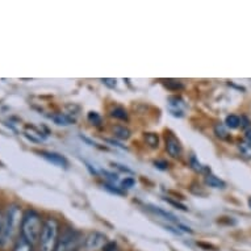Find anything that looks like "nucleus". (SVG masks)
Wrapping results in <instances>:
<instances>
[{
  "instance_id": "f257e3e1",
  "label": "nucleus",
  "mask_w": 251,
  "mask_h": 251,
  "mask_svg": "<svg viewBox=\"0 0 251 251\" xmlns=\"http://www.w3.org/2000/svg\"><path fill=\"white\" fill-rule=\"evenodd\" d=\"M23 216L19 205H8L3 212H0V249L4 247L9 241H12L16 234L17 227L21 226Z\"/></svg>"
},
{
  "instance_id": "f03ea898",
  "label": "nucleus",
  "mask_w": 251,
  "mask_h": 251,
  "mask_svg": "<svg viewBox=\"0 0 251 251\" xmlns=\"http://www.w3.org/2000/svg\"><path fill=\"white\" fill-rule=\"evenodd\" d=\"M42 225H44V223H42L41 216L37 212L26 210L23 216V221H21L20 235L34 246L36 243H38V239H40Z\"/></svg>"
},
{
  "instance_id": "7ed1b4c3",
  "label": "nucleus",
  "mask_w": 251,
  "mask_h": 251,
  "mask_svg": "<svg viewBox=\"0 0 251 251\" xmlns=\"http://www.w3.org/2000/svg\"><path fill=\"white\" fill-rule=\"evenodd\" d=\"M59 241V224L55 218H48L44 221L41 234L38 239V250L54 251Z\"/></svg>"
},
{
  "instance_id": "20e7f679",
  "label": "nucleus",
  "mask_w": 251,
  "mask_h": 251,
  "mask_svg": "<svg viewBox=\"0 0 251 251\" xmlns=\"http://www.w3.org/2000/svg\"><path fill=\"white\" fill-rule=\"evenodd\" d=\"M83 239L80 238L78 231L67 229L58 241V245L54 251H78L82 246Z\"/></svg>"
},
{
  "instance_id": "39448f33",
  "label": "nucleus",
  "mask_w": 251,
  "mask_h": 251,
  "mask_svg": "<svg viewBox=\"0 0 251 251\" xmlns=\"http://www.w3.org/2000/svg\"><path fill=\"white\" fill-rule=\"evenodd\" d=\"M107 237L103 234V233H99V231H92L90 234H87V237L83 239L82 247L87 251H95L100 250V249H104V247L108 245Z\"/></svg>"
},
{
  "instance_id": "423d86ee",
  "label": "nucleus",
  "mask_w": 251,
  "mask_h": 251,
  "mask_svg": "<svg viewBox=\"0 0 251 251\" xmlns=\"http://www.w3.org/2000/svg\"><path fill=\"white\" fill-rule=\"evenodd\" d=\"M166 150L169 152V155L173 158H180L181 152H183V146H181L180 141L177 140V137L173 133L166 134Z\"/></svg>"
},
{
  "instance_id": "0eeeda50",
  "label": "nucleus",
  "mask_w": 251,
  "mask_h": 251,
  "mask_svg": "<svg viewBox=\"0 0 251 251\" xmlns=\"http://www.w3.org/2000/svg\"><path fill=\"white\" fill-rule=\"evenodd\" d=\"M40 155L42 158H45L46 161L50 162V163H53L54 166H58V167H67V159L61 154H58V152H51V151H40Z\"/></svg>"
},
{
  "instance_id": "6e6552de",
  "label": "nucleus",
  "mask_w": 251,
  "mask_h": 251,
  "mask_svg": "<svg viewBox=\"0 0 251 251\" xmlns=\"http://www.w3.org/2000/svg\"><path fill=\"white\" fill-rule=\"evenodd\" d=\"M149 209L151 210L152 213L158 214V216H161V217H163V218H165V220L170 221V223L175 224V225H176L177 227H179L181 225V224L179 223V220H177V218L175 217V216H174L173 213H170V212H167V210L162 209V208H158V206H150Z\"/></svg>"
},
{
  "instance_id": "1a4fd4ad",
  "label": "nucleus",
  "mask_w": 251,
  "mask_h": 251,
  "mask_svg": "<svg viewBox=\"0 0 251 251\" xmlns=\"http://www.w3.org/2000/svg\"><path fill=\"white\" fill-rule=\"evenodd\" d=\"M205 184L210 188H217V190H224L226 184H225V181L221 180L220 177H217L213 174H206L205 176Z\"/></svg>"
},
{
  "instance_id": "9d476101",
  "label": "nucleus",
  "mask_w": 251,
  "mask_h": 251,
  "mask_svg": "<svg viewBox=\"0 0 251 251\" xmlns=\"http://www.w3.org/2000/svg\"><path fill=\"white\" fill-rule=\"evenodd\" d=\"M51 120H53L57 125H63V126L71 125V124H74L75 121L71 116L66 115V113H57V115L51 116Z\"/></svg>"
},
{
  "instance_id": "9b49d317",
  "label": "nucleus",
  "mask_w": 251,
  "mask_h": 251,
  "mask_svg": "<svg viewBox=\"0 0 251 251\" xmlns=\"http://www.w3.org/2000/svg\"><path fill=\"white\" fill-rule=\"evenodd\" d=\"M13 251H34V246L20 235L13 246Z\"/></svg>"
},
{
  "instance_id": "f8f14e48",
  "label": "nucleus",
  "mask_w": 251,
  "mask_h": 251,
  "mask_svg": "<svg viewBox=\"0 0 251 251\" xmlns=\"http://www.w3.org/2000/svg\"><path fill=\"white\" fill-rule=\"evenodd\" d=\"M190 166L192 167V170H195V171H196V173H200V174L208 173V174H209V169H208L206 166L201 165V163L199 162V159L196 158V155H195V154H191Z\"/></svg>"
},
{
  "instance_id": "ddd939ff",
  "label": "nucleus",
  "mask_w": 251,
  "mask_h": 251,
  "mask_svg": "<svg viewBox=\"0 0 251 251\" xmlns=\"http://www.w3.org/2000/svg\"><path fill=\"white\" fill-rule=\"evenodd\" d=\"M113 134L120 140H128L130 137V130L124 125H116L113 126Z\"/></svg>"
},
{
  "instance_id": "4468645a",
  "label": "nucleus",
  "mask_w": 251,
  "mask_h": 251,
  "mask_svg": "<svg viewBox=\"0 0 251 251\" xmlns=\"http://www.w3.org/2000/svg\"><path fill=\"white\" fill-rule=\"evenodd\" d=\"M238 150L245 159H251V142H247V141L239 142Z\"/></svg>"
},
{
  "instance_id": "2eb2a0df",
  "label": "nucleus",
  "mask_w": 251,
  "mask_h": 251,
  "mask_svg": "<svg viewBox=\"0 0 251 251\" xmlns=\"http://www.w3.org/2000/svg\"><path fill=\"white\" fill-rule=\"evenodd\" d=\"M241 125V119L237 115H229L225 119V126L230 129H237Z\"/></svg>"
},
{
  "instance_id": "dca6fc26",
  "label": "nucleus",
  "mask_w": 251,
  "mask_h": 251,
  "mask_svg": "<svg viewBox=\"0 0 251 251\" xmlns=\"http://www.w3.org/2000/svg\"><path fill=\"white\" fill-rule=\"evenodd\" d=\"M214 134H216L220 140H226L227 137H229L226 126H225L224 124H216V125H214Z\"/></svg>"
},
{
  "instance_id": "f3484780",
  "label": "nucleus",
  "mask_w": 251,
  "mask_h": 251,
  "mask_svg": "<svg viewBox=\"0 0 251 251\" xmlns=\"http://www.w3.org/2000/svg\"><path fill=\"white\" fill-rule=\"evenodd\" d=\"M145 141H146V144L152 149H156L159 146V137L155 133H146L145 134Z\"/></svg>"
},
{
  "instance_id": "a211bd4d",
  "label": "nucleus",
  "mask_w": 251,
  "mask_h": 251,
  "mask_svg": "<svg viewBox=\"0 0 251 251\" xmlns=\"http://www.w3.org/2000/svg\"><path fill=\"white\" fill-rule=\"evenodd\" d=\"M111 116L117 120H123V121L128 120V113H126V111L123 107H116L115 109H112Z\"/></svg>"
},
{
  "instance_id": "6ab92c4d",
  "label": "nucleus",
  "mask_w": 251,
  "mask_h": 251,
  "mask_svg": "<svg viewBox=\"0 0 251 251\" xmlns=\"http://www.w3.org/2000/svg\"><path fill=\"white\" fill-rule=\"evenodd\" d=\"M87 120H88L92 125H95V126H99L100 124H101V121H103V120H101V116H100L98 112H92V111L88 112Z\"/></svg>"
},
{
  "instance_id": "aec40b11",
  "label": "nucleus",
  "mask_w": 251,
  "mask_h": 251,
  "mask_svg": "<svg viewBox=\"0 0 251 251\" xmlns=\"http://www.w3.org/2000/svg\"><path fill=\"white\" fill-rule=\"evenodd\" d=\"M134 179L133 177H125L121 183H120V188L121 190H128V188H132L133 185H134Z\"/></svg>"
},
{
  "instance_id": "412c9836",
  "label": "nucleus",
  "mask_w": 251,
  "mask_h": 251,
  "mask_svg": "<svg viewBox=\"0 0 251 251\" xmlns=\"http://www.w3.org/2000/svg\"><path fill=\"white\" fill-rule=\"evenodd\" d=\"M154 165H155L156 169L162 170V171H165V170L169 169V163H167L166 161H156Z\"/></svg>"
},
{
  "instance_id": "4be33fe9",
  "label": "nucleus",
  "mask_w": 251,
  "mask_h": 251,
  "mask_svg": "<svg viewBox=\"0 0 251 251\" xmlns=\"http://www.w3.org/2000/svg\"><path fill=\"white\" fill-rule=\"evenodd\" d=\"M167 87L174 88V90H179V88H183V84L176 82V80H169V82H167Z\"/></svg>"
},
{
  "instance_id": "5701e85b",
  "label": "nucleus",
  "mask_w": 251,
  "mask_h": 251,
  "mask_svg": "<svg viewBox=\"0 0 251 251\" xmlns=\"http://www.w3.org/2000/svg\"><path fill=\"white\" fill-rule=\"evenodd\" d=\"M103 251H120V249L116 246V243H108L103 249Z\"/></svg>"
},
{
  "instance_id": "b1692460",
  "label": "nucleus",
  "mask_w": 251,
  "mask_h": 251,
  "mask_svg": "<svg viewBox=\"0 0 251 251\" xmlns=\"http://www.w3.org/2000/svg\"><path fill=\"white\" fill-rule=\"evenodd\" d=\"M113 167H116V169L120 170V171H123V173L132 174V170H129L128 167H124L123 165H119V163H113Z\"/></svg>"
},
{
  "instance_id": "393cba45",
  "label": "nucleus",
  "mask_w": 251,
  "mask_h": 251,
  "mask_svg": "<svg viewBox=\"0 0 251 251\" xmlns=\"http://www.w3.org/2000/svg\"><path fill=\"white\" fill-rule=\"evenodd\" d=\"M103 83L104 84H107L109 87H116V79H103Z\"/></svg>"
},
{
  "instance_id": "a878e982",
  "label": "nucleus",
  "mask_w": 251,
  "mask_h": 251,
  "mask_svg": "<svg viewBox=\"0 0 251 251\" xmlns=\"http://www.w3.org/2000/svg\"><path fill=\"white\" fill-rule=\"evenodd\" d=\"M246 140L247 142H251V126L246 130Z\"/></svg>"
},
{
  "instance_id": "bb28decb",
  "label": "nucleus",
  "mask_w": 251,
  "mask_h": 251,
  "mask_svg": "<svg viewBox=\"0 0 251 251\" xmlns=\"http://www.w3.org/2000/svg\"><path fill=\"white\" fill-rule=\"evenodd\" d=\"M247 204H249V208H250V209H251V198L249 199V201H247Z\"/></svg>"
}]
</instances>
